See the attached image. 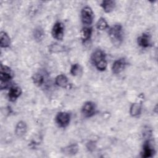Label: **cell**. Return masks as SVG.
Instances as JSON below:
<instances>
[{"label":"cell","instance_id":"cell-1","mask_svg":"<svg viewBox=\"0 0 158 158\" xmlns=\"http://www.w3.org/2000/svg\"><path fill=\"white\" fill-rule=\"evenodd\" d=\"M91 60L98 70L104 71L106 69L107 63L106 59V54L102 50L95 51L92 54Z\"/></svg>","mask_w":158,"mask_h":158},{"label":"cell","instance_id":"cell-2","mask_svg":"<svg viewBox=\"0 0 158 158\" xmlns=\"http://www.w3.org/2000/svg\"><path fill=\"white\" fill-rule=\"evenodd\" d=\"M109 35L110 40L115 45H119L123 41V33L122 26L120 24H115L109 30Z\"/></svg>","mask_w":158,"mask_h":158},{"label":"cell","instance_id":"cell-3","mask_svg":"<svg viewBox=\"0 0 158 158\" xmlns=\"http://www.w3.org/2000/svg\"><path fill=\"white\" fill-rule=\"evenodd\" d=\"M13 74L10 69L6 66L1 65L0 79H1V89H4L9 86V81L12 78Z\"/></svg>","mask_w":158,"mask_h":158},{"label":"cell","instance_id":"cell-4","mask_svg":"<svg viewBox=\"0 0 158 158\" xmlns=\"http://www.w3.org/2000/svg\"><path fill=\"white\" fill-rule=\"evenodd\" d=\"M81 18L83 24L89 25L92 23L94 19V14L91 7L85 6L82 9L81 11Z\"/></svg>","mask_w":158,"mask_h":158},{"label":"cell","instance_id":"cell-5","mask_svg":"<svg viewBox=\"0 0 158 158\" xmlns=\"http://www.w3.org/2000/svg\"><path fill=\"white\" fill-rule=\"evenodd\" d=\"M51 34L52 37L57 40H62L64 35V26L62 23L57 22L54 23Z\"/></svg>","mask_w":158,"mask_h":158},{"label":"cell","instance_id":"cell-6","mask_svg":"<svg viewBox=\"0 0 158 158\" xmlns=\"http://www.w3.org/2000/svg\"><path fill=\"white\" fill-rule=\"evenodd\" d=\"M70 115L68 112H60L56 117V121L58 125L60 127H66L70 122Z\"/></svg>","mask_w":158,"mask_h":158},{"label":"cell","instance_id":"cell-7","mask_svg":"<svg viewBox=\"0 0 158 158\" xmlns=\"http://www.w3.org/2000/svg\"><path fill=\"white\" fill-rule=\"evenodd\" d=\"M96 112L95 104L91 101H87L83 104L81 112L85 117H91L93 116Z\"/></svg>","mask_w":158,"mask_h":158},{"label":"cell","instance_id":"cell-8","mask_svg":"<svg viewBox=\"0 0 158 158\" xmlns=\"http://www.w3.org/2000/svg\"><path fill=\"white\" fill-rule=\"evenodd\" d=\"M127 63L124 58H120L116 60L112 65V71L114 74H118L125 68Z\"/></svg>","mask_w":158,"mask_h":158},{"label":"cell","instance_id":"cell-9","mask_svg":"<svg viewBox=\"0 0 158 158\" xmlns=\"http://www.w3.org/2000/svg\"><path fill=\"white\" fill-rule=\"evenodd\" d=\"M155 152L154 147L151 144V141L149 140L146 141L143 146L142 157H152Z\"/></svg>","mask_w":158,"mask_h":158},{"label":"cell","instance_id":"cell-10","mask_svg":"<svg viewBox=\"0 0 158 158\" xmlns=\"http://www.w3.org/2000/svg\"><path fill=\"white\" fill-rule=\"evenodd\" d=\"M22 94L21 88L17 86H14L10 87L9 93L8 97L10 101H15Z\"/></svg>","mask_w":158,"mask_h":158},{"label":"cell","instance_id":"cell-11","mask_svg":"<svg viewBox=\"0 0 158 158\" xmlns=\"http://www.w3.org/2000/svg\"><path fill=\"white\" fill-rule=\"evenodd\" d=\"M137 43L142 48H148L151 45L150 36L148 34L143 33L138 38Z\"/></svg>","mask_w":158,"mask_h":158},{"label":"cell","instance_id":"cell-12","mask_svg":"<svg viewBox=\"0 0 158 158\" xmlns=\"http://www.w3.org/2000/svg\"><path fill=\"white\" fill-rule=\"evenodd\" d=\"M27 130V127L26 123L23 121H20L16 125L15 129V133L17 136L21 137L26 133Z\"/></svg>","mask_w":158,"mask_h":158},{"label":"cell","instance_id":"cell-13","mask_svg":"<svg viewBox=\"0 0 158 158\" xmlns=\"http://www.w3.org/2000/svg\"><path fill=\"white\" fill-rule=\"evenodd\" d=\"M32 80L33 83L38 86H40L43 85L45 81V75L43 72H38L35 73L33 77Z\"/></svg>","mask_w":158,"mask_h":158},{"label":"cell","instance_id":"cell-14","mask_svg":"<svg viewBox=\"0 0 158 158\" xmlns=\"http://www.w3.org/2000/svg\"><path fill=\"white\" fill-rule=\"evenodd\" d=\"M101 6L103 9L104 11L109 13L114 10L115 7V1L112 0H105L102 1Z\"/></svg>","mask_w":158,"mask_h":158},{"label":"cell","instance_id":"cell-15","mask_svg":"<svg viewBox=\"0 0 158 158\" xmlns=\"http://www.w3.org/2000/svg\"><path fill=\"white\" fill-rule=\"evenodd\" d=\"M0 44L1 48H8L10 45V38L7 33L1 31L0 33Z\"/></svg>","mask_w":158,"mask_h":158},{"label":"cell","instance_id":"cell-16","mask_svg":"<svg viewBox=\"0 0 158 158\" xmlns=\"http://www.w3.org/2000/svg\"><path fill=\"white\" fill-rule=\"evenodd\" d=\"M141 105L139 103H133L130 108V114L132 117H136L141 112Z\"/></svg>","mask_w":158,"mask_h":158},{"label":"cell","instance_id":"cell-17","mask_svg":"<svg viewBox=\"0 0 158 158\" xmlns=\"http://www.w3.org/2000/svg\"><path fill=\"white\" fill-rule=\"evenodd\" d=\"M56 84L60 87H65L68 83V78L64 75H59L55 79Z\"/></svg>","mask_w":158,"mask_h":158},{"label":"cell","instance_id":"cell-18","mask_svg":"<svg viewBox=\"0 0 158 158\" xmlns=\"http://www.w3.org/2000/svg\"><path fill=\"white\" fill-rule=\"evenodd\" d=\"M44 36V31L41 27H36L33 30V37L37 41H41Z\"/></svg>","mask_w":158,"mask_h":158},{"label":"cell","instance_id":"cell-19","mask_svg":"<svg viewBox=\"0 0 158 158\" xmlns=\"http://www.w3.org/2000/svg\"><path fill=\"white\" fill-rule=\"evenodd\" d=\"M78 148L77 144H71L62 149V151L64 154L69 155V156H72L78 152Z\"/></svg>","mask_w":158,"mask_h":158},{"label":"cell","instance_id":"cell-20","mask_svg":"<svg viewBox=\"0 0 158 158\" xmlns=\"http://www.w3.org/2000/svg\"><path fill=\"white\" fill-rule=\"evenodd\" d=\"M92 35V28L85 27L83 28L81 31V39L83 42H86L89 40Z\"/></svg>","mask_w":158,"mask_h":158},{"label":"cell","instance_id":"cell-21","mask_svg":"<svg viewBox=\"0 0 158 158\" xmlns=\"http://www.w3.org/2000/svg\"><path fill=\"white\" fill-rule=\"evenodd\" d=\"M65 50V47L64 46H62L59 44L57 43H54L51 44L49 46V51L51 53H54V52H59L64 51Z\"/></svg>","mask_w":158,"mask_h":158},{"label":"cell","instance_id":"cell-22","mask_svg":"<svg viewBox=\"0 0 158 158\" xmlns=\"http://www.w3.org/2000/svg\"><path fill=\"white\" fill-rule=\"evenodd\" d=\"M96 28L99 30H104L106 28H108V24L107 23V22L106 21V20L102 18L101 17L97 22L96 23Z\"/></svg>","mask_w":158,"mask_h":158},{"label":"cell","instance_id":"cell-23","mask_svg":"<svg viewBox=\"0 0 158 158\" xmlns=\"http://www.w3.org/2000/svg\"><path fill=\"white\" fill-rule=\"evenodd\" d=\"M80 66L78 64H74L72 65L70 68V72L73 76H76L77 75L80 71Z\"/></svg>","mask_w":158,"mask_h":158}]
</instances>
